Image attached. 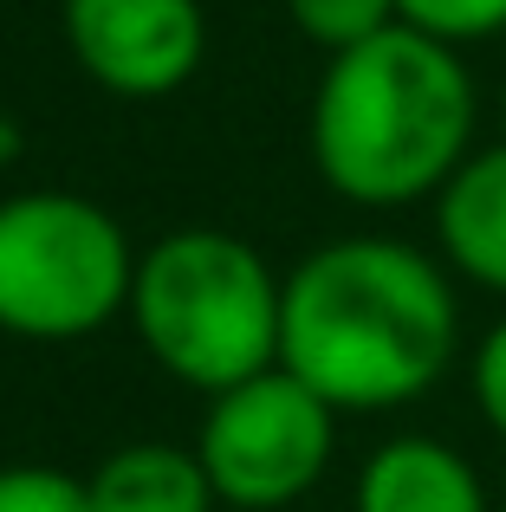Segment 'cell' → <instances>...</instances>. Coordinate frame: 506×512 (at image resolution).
I'll return each instance as SVG.
<instances>
[{
    "label": "cell",
    "mask_w": 506,
    "mask_h": 512,
    "mask_svg": "<svg viewBox=\"0 0 506 512\" xmlns=\"http://www.w3.org/2000/svg\"><path fill=\"white\" fill-rule=\"evenodd\" d=\"M351 512H494L481 474L442 435H390L364 454Z\"/></svg>",
    "instance_id": "7"
},
{
    "label": "cell",
    "mask_w": 506,
    "mask_h": 512,
    "mask_svg": "<svg viewBox=\"0 0 506 512\" xmlns=\"http://www.w3.org/2000/svg\"><path fill=\"white\" fill-rule=\"evenodd\" d=\"M461 357V299L442 253L396 234H338L286 273L279 370L338 415L429 396Z\"/></svg>",
    "instance_id": "1"
},
{
    "label": "cell",
    "mask_w": 506,
    "mask_h": 512,
    "mask_svg": "<svg viewBox=\"0 0 506 512\" xmlns=\"http://www.w3.org/2000/svg\"><path fill=\"white\" fill-rule=\"evenodd\" d=\"M481 91L455 46L390 26L351 52H331L312 85V169L357 208L435 201L474 156Z\"/></svg>",
    "instance_id": "2"
},
{
    "label": "cell",
    "mask_w": 506,
    "mask_h": 512,
    "mask_svg": "<svg viewBox=\"0 0 506 512\" xmlns=\"http://www.w3.org/2000/svg\"><path fill=\"white\" fill-rule=\"evenodd\" d=\"M396 26H416L461 52L474 39L506 33V0H396Z\"/></svg>",
    "instance_id": "11"
},
{
    "label": "cell",
    "mask_w": 506,
    "mask_h": 512,
    "mask_svg": "<svg viewBox=\"0 0 506 512\" xmlns=\"http://www.w3.org/2000/svg\"><path fill=\"white\" fill-rule=\"evenodd\" d=\"M286 13L318 52H351L396 26V0H286Z\"/></svg>",
    "instance_id": "10"
},
{
    "label": "cell",
    "mask_w": 506,
    "mask_h": 512,
    "mask_svg": "<svg viewBox=\"0 0 506 512\" xmlns=\"http://www.w3.org/2000/svg\"><path fill=\"white\" fill-rule=\"evenodd\" d=\"M500 124H506V98H500ZM500 137H506V130H500Z\"/></svg>",
    "instance_id": "15"
},
{
    "label": "cell",
    "mask_w": 506,
    "mask_h": 512,
    "mask_svg": "<svg viewBox=\"0 0 506 512\" xmlns=\"http://www.w3.org/2000/svg\"><path fill=\"white\" fill-rule=\"evenodd\" d=\"M435 247L448 273L506 299V137L474 150L435 195Z\"/></svg>",
    "instance_id": "8"
},
{
    "label": "cell",
    "mask_w": 506,
    "mask_h": 512,
    "mask_svg": "<svg viewBox=\"0 0 506 512\" xmlns=\"http://www.w3.org/2000/svg\"><path fill=\"white\" fill-rule=\"evenodd\" d=\"M59 33L78 72L130 104L182 91L208 59L202 0H59Z\"/></svg>",
    "instance_id": "6"
},
{
    "label": "cell",
    "mask_w": 506,
    "mask_h": 512,
    "mask_svg": "<svg viewBox=\"0 0 506 512\" xmlns=\"http://www.w3.org/2000/svg\"><path fill=\"white\" fill-rule=\"evenodd\" d=\"M137 253L124 221L91 195H0V331L26 344L98 338L130 312Z\"/></svg>",
    "instance_id": "4"
},
{
    "label": "cell",
    "mask_w": 506,
    "mask_h": 512,
    "mask_svg": "<svg viewBox=\"0 0 506 512\" xmlns=\"http://www.w3.org/2000/svg\"><path fill=\"white\" fill-rule=\"evenodd\" d=\"M286 273L228 227H176L137 253L130 331L163 376L221 396L279 363Z\"/></svg>",
    "instance_id": "3"
},
{
    "label": "cell",
    "mask_w": 506,
    "mask_h": 512,
    "mask_svg": "<svg viewBox=\"0 0 506 512\" xmlns=\"http://www.w3.org/2000/svg\"><path fill=\"white\" fill-rule=\"evenodd\" d=\"M91 512H221L195 448L182 441H124L85 474Z\"/></svg>",
    "instance_id": "9"
},
{
    "label": "cell",
    "mask_w": 506,
    "mask_h": 512,
    "mask_svg": "<svg viewBox=\"0 0 506 512\" xmlns=\"http://www.w3.org/2000/svg\"><path fill=\"white\" fill-rule=\"evenodd\" d=\"M468 389H474V409H481V422L506 441V318H500V325H487V338L474 344V357H468Z\"/></svg>",
    "instance_id": "13"
},
{
    "label": "cell",
    "mask_w": 506,
    "mask_h": 512,
    "mask_svg": "<svg viewBox=\"0 0 506 512\" xmlns=\"http://www.w3.org/2000/svg\"><path fill=\"white\" fill-rule=\"evenodd\" d=\"M189 448L221 512H286L325 480L338 454V409L273 363L208 396V415Z\"/></svg>",
    "instance_id": "5"
},
{
    "label": "cell",
    "mask_w": 506,
    "mask_h": 512,
    "mask_svg": "<svg viewBox=\"0 0 506 512\" xmlns=\"http://www.w3.org/2000/svg\"><path fill=\"white\" fill-rule=\"evenodd\" d=\"M0 512H91L85 480L46 461H7L0 467Z\"/></svg>",
    "instance_id": "12"
},
{
    "label": "cell",
    "mask_w": 506,
    "mask_h": 512,
    "mask_svg": "<svg viewBox=\"0 0 506 512\" xmlns=\"http://www.w3.org/2000/svg\"><path fill=\"white\" fill-rule=\"evenodd\" d=\"M20 143H26V137H20V124L0 111V163H13V156H20Z\"/></svg>",
    "instance_id": "14"
}]
</instances>
